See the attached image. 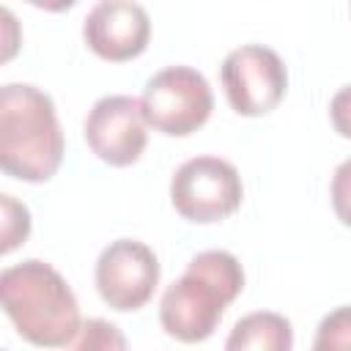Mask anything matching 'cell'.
Masks as SVG:
<instances>
[{
  "label": "cell",
  "mask_w": 351,
  "mask_h": 351,
  "mask_svg": "<svg viewBox=\"0 0 351 351\" xmlns=\"http://www.w3.org/2000/svg\"><path fill=\"white\" fill-rule=\"evenodd\" d=\"M0 302L14 329L33 346L60 348L80 335V304L66 277L47 261L27 258L0 274Z\"/></svg>",
  "instance_id": "obj_1"
},
{
  "label": "cell",
  "mask_w": 351,
  "mask_h": 351,
  "mask_svg": "<svg viewBox=\"0 0 351 351\" xmlns=\"http://www.w3.org/2000/svg\"><path fill=\"white\" fill-rule=\"evenodd\" d=\"M66 140L49 93L27 82L0 88V167L5 176L41 184L63 162Z\"/></svg>",
  "instance_id": "obj_2"
},
{
  "label": "cell",
  "mask_w": 351,
  "mask_h": 351,
  "mask_svg": "<svg viewBox=\"0 0 351 351\" xmlns=\"http://www.w3.org/2000/svg\"><path fill=\"white\" fill-rule=\"evenodd\" d=\"M244 269L228 250H203L186 271L167 285L159 302L162 329L181 343H203L214 335L225 307L241 293Z\"/></svg>",
  "instance_id": "obj_3"
},
{
  "label": "cell",
  "mask_w": 351,
  "mask_h": 351,
  "mask_svg": "<svg viewBox=\"0 0 351 351\" xmlns=\"http://www.w3.org/2000/svg\"><path fill=\"white\" fill-rule=\"evenodd\" d=\"M143 115L148 126L167 137H186L197 132L214 110L208 80L192 66H165L148 77L143 96Z\"/></svg>",
  "instance_id": "obj_4"
},
{
  "label": "cell",
  "mask_w": 351,
  "mask_h": 351,
  "mask_svg": "<svg viewBox=\"0 0 351 351\" xmlns=\"http://www.w3.org/2000/svg\"><path fill=\"white\" fill-rule=\"evenodd\" d=\"M244 200V184L233 162L222 156H192L170 178V203L186 219L197 225L219 222L230 217Z\"/></svg>",
  "instance_id": "obj_5"
},
{
  "label": "cell",
  "mask_w": 351,
  "mask_h": 351,
  "mask_svg": "<svg viewBox=\"0 0 351 351\" xmlns=\"http://www.w3.org/2000/svg\"><path fill=\"white\" fill-rule=\"evenodd\" d=\"M219 77L228 104L244 118L271 112L288 90V69L282 58L263 44H241L230 49L222 60Z\"/></svg>",
  "instance_id": "obj_6"
},
{
  "label": "cell",
  "mask_w": 351,
  "mask_h": 351,
  "mask_svg": "<svg viewBox=\"0 0 351 351\" xmlns=\"http://www.w3.org/2000/svg\"><path fill=\"white\" fill-rule=\"evenodd\" d=\"M159 258L148 244L137 239L110 241L99 252L93 269L101 302L118 313H132L148 304L159 285Z\"/></svg>",
  "instance_id": "obj_7"
},
{
  "label": "cell",
  "mask_w": 351,
  "mask_h": 351,
  "mask_svg": "<svg viewBox=\"0 0 351 351\" xmlns=\"http://www.w3.org/2000/svg\"><path fill=\"white\" fill-rule=\"evenodd\" d=\"M85 143L88 148L112 167L134 165L148 145V121L143 104L126 93L101 96L85 115Z\"/></svg>",
  "instance_id": "obj_8"
},
{
  "label": "cell",
  "mask_w": 351,
  "mask_h": 351,
  "mask_svg": "<svg viewBox=\"0 0 351 351\" xmlns=\"http://www.w3.org/2000/svg\"><path fill=\"white\" fill-rule=\"evenodd\" d=\"M82 38L101 60L126 63L145 52L151 16L134 0H99L82 22Z\"/></svg>",
  "instance_id": "obj_9"
},
{
  "label": "cell",
  "mask_w": 351,
  "mask_h": 351,
  "mask_svg": "<svg viewBox=\"0 0 351 351\" xmlns=\"http://www.w3.org/2000/svg\"><path fill=\"white\" fill-rule=\"evenodd\" d=\"M293 346V329L291 321L280 313H269V310H258L250 313L244 318L236 321V326L230 329L225 348L228 351H288Z\"/></svg>",
  "instance_id": "obj_10"
},
{
  "label": "cell",
  "mask_w": 351,
  "mask_h": 351,
  "mask_svg": "<svg viewBox=\"0 0 351 351\" xmlns=\"http://www.w3.org/2000/svg\"><path fill=\"white\" fill-rule=\"evenodd\" d=\"M0 211H3V252H11L14 247L25 244L30 236V211L25 203L14 200L11 195H0Z\"/></svg>",
  "instance_id": "obj_11"
},
{
  "label": "cell",
  "mask_w": 351,
  "mask_h": 351,
  "mask_svg": "<svg viewBox=\"0 0 351 351\" xmlns=\"http://www.w3.org/2000/svg\"><path fill=\"white\" fill-rule=\"evenodd\" d=\"M313 348H351V304H343L321 318Z\"/></svg>",
  "instance_id": "obj_12"
},
{
  "label": "cell",
  "mask_w": 351,
  "mask_h": 351,
  "mask_svg": "<svg viewBox=\"0 0 351 351\" xmlns=\"http://www.w3.org/2000/svg\"><path fill=\"white\" fill-rule=\"evenodd\" d=\"M71 346L74 348H126V340L115 324L101 318H88L80 326V335L74 337Z\"/></svg>",
  "instance_id": "obj_13"
},
{
  "label": "cell",
  "mask_w": 351,
  "mask_h": 351,
  "mask_svg": "<svg viewBox=\"0 0 351 351\" xmlns=\"http://www.w3.org/2000/svg\"><path fill=\"white\" fill-rule=\"evenodd\" d=\"M329 197H332V208L337 214V219L351 228V156L343 159L335 173H332V186H329Z\"/></svg>",
  "instance_id": "obj_14"
},
{
  "label": "cell",
  "mask_w": 351,
  "mask_h": 351,
  "mask_svg": "<svg viewBox=\"0 0 351 351\" xmlns=\"http://www.w3.org/2000/svg\"><path fill=\"white\" fill-rule=\"evenodd\" d=\"M329 118L340 137L351 140V85H343L329 101Z\"/></svg>",
  "instance_id": "obj_15"
},
{
  "label": "cell",
  "mask_w": 351,
  "mask_h": 351,
  "mask_svg": "<svg viewBox=\"0 0 351 351\" xmlns=\"http://www.w3.org/2000/svg\"><path fill=\"white\" fill-rule=\"evenodd\" d=\"M30 5L36 8H44V11H52V14H60V11H69L77 0H27Z\"/></svg>",
  "instance_id": "obj_16"
}]
</instances>
